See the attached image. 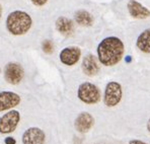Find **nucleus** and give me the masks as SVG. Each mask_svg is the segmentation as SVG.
<instances>
[{
    "instance_id": "8",
    "label": "nucleus",
    "mask_w": 150,
    "mask_h": 144,
    "mask_svg": "<svg viewBox=\"0 0 150 144\" xmlns=\"http://www.w3.org/2000/svg\"><path fill=\"white\" fill-rule=\"evenodd\" d=\"M81 56V50L78 47L71 46V47L64 48L60 53V61L67 66H73L79 61Z\"/></svg>"
},
{
    "instance_id": "15",
    "label": "nucleus",
    "mask_w": 150,
    "mask_h": 144,
    "mask_svg": "<svg viewBox=\"0 0 150 144\" xmlns=\"http://www.w3.org/2000/svg\"><path fill=\"white\" fill-rule=\"evenodd\" d=\"M75 21L81 26H91L93 24V18L91 14L86 10L80 9L75 12Z\"/></svg>"
},
{
    "instance_id": "21",
    "label": "nucleus",
    "mask_w": 150,
    "mask_h": 144,
    "mask_svg": "<svg viewBox=\"0 0 150 144\" xmlns=\"http://www.w3.org/2000/svg\"><path fill=\"white\" fill-rule=\"evenodd\" d=\"M2 16V7H1V4H0V18Z\"/></svg>"
},
{
    "instance_id": "3",
    "label": "nucleus",
    "mask_w": 150,
    "mask_h": 144,
    "mask_svg": "<svg viewBox=\"0 0 150 144\" xmlns=\"http://www.w3.org/2000/svg\"><path fill=\"white\" fill-rule=\"evenodd\" d=\"M78 99L87 105H94L100 101V92L96 85L90 82H83L79 85L77 92Z\"/></svg>"
},
{
    "instance_id": "7",
    "label": "nucleus",
    "mask_w": 150,
    "mask_h": 144,
    "mask_svg": "<svg viewBox=\"0 0 150 144\" xmlns=\"http://www.w3.org/2000/svg\"><path fill=\"white\" fill-rule=\"evenodd\" d=\"M46 135L42 129L38 127H30L26 129L23 134V144H44Z\"/></svg>"
},
{
    "instance_id": "11",
    "label": "nucleus",
    "mask_w": 150,
    "mask_h": 144,
    "mask_svg": "<svg viewBox=\"0 0 150 144\" xmlns=\"http://www.w3.org/2000/svg\"><path fill=\"white\" fill-rule=\"evenodd\" d=\"M128 10L132 17L137 19H145L150 16V10L136 0H130L127 4Z\"/></svg>"
},
{
    "instance_id": "20",
    "label": "nucleus",
    "mask_w": 150,
    "mask_h": 144,
    "mask_svg": "<svg viewBox=\"0 0 150 144\" xmlns=\"http://www.w3.org/2000/svg\"><path fill=\"white\" fill-rule=\"evenodd\" d=\"M147 130H148V132L150 133V119H149L148 123H147Z\"/></svg>"
},
{
    "instance_id": "2",
    "label": "nucleus",
    "mask_w": 150,
    "mask_h": 144,
    "mask_svg": "<svg viewBox=\"0 0 150 144\" xmlns=\"http://www.w3.org/2000/svg\"><path fill=\"white\" fill-rule=\"evenodd\" d=\"M33 19L28 12L14 10L6 17V28L13 36H23L30 30Z\"/></svg>"
},
{
    "instance_id": "12",
    "label": "nucleus",
    "mask_w": 150,
    "mask_h": 144,
    "mask_svg": "<svg viewBox=\"0 0 150 144\" xmlns=\"http://www.w3.org/2000/svg\"><path fill=\"white\" fill-rule=\"evenodd\" d=\"M94 119L89 113H81L78 115V117L75 120V129L80 133H85L89 131L91 127L93 126Z\"/></svg>"
},
{
    "instance_id": "5",
    "label": "nucleus",
    "mask_w": 150,
    "mask_h": 144,
    "mask_svg": "<svg viewBox=\"0 0 150 144\" xmlns=\"http://www.w3.org/2000/svg\"><path fill=\"white\" fill-rule=\"evenodd\" d=\"M122 99V86L120 83L109 82L105 86V96H103V103L107 107H115Z\"/></svg>"
},
{
    "instance_id": "9",
    "label": "nucleus",
    "mask_w": 150,
    "mask_h": 144,
    "mask_svg": "<svg viewBox=\"0 0 150 144\" xmlns=\"http://www.w3.org/2000/svg\"><path fill=\"white\" fill-rule=\"evenodd\" d=\"M21 103V96L12 92H0V112L8 111L16 107Z\"/></svg>"
},
{
    "instance_id": "10",
    "label": "nucleus",
    "mask_w": 150,
    "mask_h": 144,
    "mask_svg": "<svg viewBox=\"0 0 150 144\" xmlns=\"http://www.w3.org/2000/svg\"><path fill=\"white\" fill-rule=\"evenodd\" d=\"M100 62L96 56L88 54L82 60V70L87 76H94L98 73L100 69Z\"/></svg>"
},
{
    "instance_id": "19",
    "label": "nucleus",
    "mask_w": 150,
    "mask_h": 144,
    "mask_svg": "<svg viewBox=\"0 0 150 144\" xmlns=\"http://www.w3.org/2000/svg\"><path fill=\"white\" fill-rule=\"evenodd\" d=\"M129 144H147V143L143 142V141H141V140H131L129 142Z\"/></svg>"
},
{
    "instance_id": "17",
    "label": "nucleus",
    "mask_w": 150,
    "mask_h": 144,
    "mask_svg": "<svg viewBox=\"0 0 150 144\" xmlns=\"http://www.w3.org/2000/svg\"><path fill=\"white\" fill-rule=\"evenodd\" d=\"M30 1L36 6H44L48 2V0H30Z\"/></svg>"
},
{
    "instance_id": "18",
    "label": "nucleus",
    "mask_w": 150,
    "mask_h": 144,
    "mask_svg": "<svg viewBox=\"0 0 150 144\" xmlns=\"http://www.w3.org/2000/svg\"><path fill=\"white\" fill-rule=\"evenodd\" d=\"M4 142H5V144H16V140L13 137H6L4 139Z\"/></svg>"
},
{
    "instance_id": "14",
    "label": "nucleus",
    "mask_w": 150,
    "mask_h": 144,
    "mask_svg": "<svg viewBox=\"0 0 150 144\" xmlns=\"http://www.w3.org/2000/svg\"><path fill=\"white\" fill-rule=\"evenodd\" d=\"M136 45H137L140 51L150 54V28L145 30L144 32L141 33L137 39Z\"/></svg>"
},
{
    "instance_id": "6",
    "label": "nucleus",
    "mask_w": 150,
    "mask_h": 144,
    "mask_svg": "<svg viewBox=\"0 0 150 144\" xmlns=\"http://www.w3.org/2000/svg\"><path fill=\"white\" fill-rule=\"evenodd\" d=\"M23 76H25V70L19 63L10 62L6 64L4 68V78L8 83L16 85L23 80Z\"/></svg>"
},
{
    "instance_id": "13",
    "label": "nucleus",
    "mask_w": 150,
    "mask_h": 144,
    "mask_svg": "<svg viewBox=\"0 0 150 144\" xmlns=\"http://www.w3.org/2000/svg\"><path fill=\"white\" fill-rule=\"evenodd\" d=\"M56 28L61 35L65 37H70L74 31L73 21L65 16H60L56 21Z\"/></svg>"
},
{
    "instance_id": "4",
    "label": "nucleus",
    "mask_w": 150,
    "mask_h": 144,
    "mask_svg": "<svg viewBox=\"0 0 150 144\" xmlns=\"http://www.w3.org/2000/svg\"><path fill=\"white\" fill-rule=\"evenodd\" d=\"M21 121V114L18 111L11 110L0 117V133L9 134L16 129Z\"/></svg>"
},
{
    "instance_id": "16",
    "label": "nucleus",
    "mask_w": 150,
    "mask_h": 144,
    "mask_svg": "<svg viewBox=\"0 0 150 144\" xmlns=\"http://www.w3.org/2000/svg\"><path fill=\"white\" fill-rule=\"evenodd\" d=\"M42 47H43V51L46 53V54H51V53L53 52V50H54V45H53V43L50 41V40L44 41Z\"/></svg>"
},
{
    "instance_id": "1",
    "label": "nucleus",
    "mask_w": 150,
    "mask_h": 144,
    "mask_svg": "<svg viewBox=\"0 0 150 144\" xmlns=\"http://www.w3.org/2000/svg\"><path fill=\"white\" fill-rule=\"evenodd\" d=\"M124 51V44L119 38L108 37L98 44V61L105 66H115L122 60Z\"/></svg>"
}]
</instances>
